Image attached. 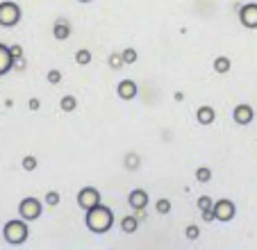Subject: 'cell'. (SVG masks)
<instances>
[{"label": "cell", "mask_w": 257, "mask_h": 250, "mask_svg": "<svg viewBox=\"0 0 257 250\" xmlns=\"http://www.w3.org/2000/svg\"><path fill=\"white\" fill-rule=\"evenodd\" d=\"M84 223H87V227L91 232H96V234H105V232L112 230V225H114V214H112L109 207H105L100 202V205L87 209V218H84Z\"/></svg>", "instance_id": "obj_1"}, {"label": "cell", "mask_w": 257, "mask_h": 250, "mask_svg": "<svg viewBox=\"0 0 257 250\" xmlns=\"http://www.w3.org/2000/svg\"><path fill=\"white\" fill-rule=\"evenodd\" d=\"M3 234H5V241L10 245L25 243V239H28V234H30L28 221H25V218H14V221L5 223V227H3Z\"/></svg>", "instance_id": "obj_2"}, {"label": "cell", "mask_w": 257, "mask_h": 250, "mask_svg": "<svg viewBox=\"0 0 257 250\" xmlns=\"http://www.w3.org/2000/svg\"><path fill=\"white\" fill-rule=\"evenodd\" d=\"M125 166H127V169H130V171L139 169V157H137L135 153H130V155H127V157H125Z\"/></svg>", "instance_id": "obj_25"}, {"label": "cell", "mask_w": 257, "mask_h": 250, "mask_svg": "<svg viewBox=\"0 0 257 250\" xmlns=\"http://www.w3.org/2000/svg\"><path fill=\"white\" fill-rule=\"evenodd\" d=\"M78 3H91V0H78Z\"/></svg>", "instance_id": "obj_31"}, {"label": "cell", "mask_w": 257, "mask_h": 250, "mask_svg": "<svg viewBox=\"0 0 257 250\" xmlns=\"http://www.w3.org/2000/svg\"><path fill=\"white\" fill-rule=\"evenodd\" d=\"M21 16H23V12H21V7L16 5V3H12V0L0 3V25H3V28H14V25H19Z\"/></svg>", "instance_id": "obj_3"}, {"label": "cell", "mask_w": 257, "mask_h": 250, "mask_svg": "<svg viewBox=\"0 0 257 250\" xmlns=\"http://www.w3.org/2000/svg\"><path fill=\"white\" fill-rule=\"evenodd\" d=\"M137 82L135 80H121L118 82V96L123 98V100H132V98L137 96Z\"/></svg>", "instance_id": "obj_11"}, {"label": "cell", "mask_w": 257, "mask_h": 250, "mask_svg": "<svg viewBox=\"0 0 257 250\" xmlns=\"http://www.w3.org/2000/svg\"><path fill=\"white\" fill-rule=\"evenodd\" d=\"M214 214H216L218 221L228 223V221H232V218H234V214H237V207H234L232 200H228V198H221V200L214 202Z\"/></svg>", "instance_id": "obj_6"}, {"label": "cell", "mask_w": 257, "mask_h": 250, "mask_svg": "<svg viewBox=\"0 0 257 250\" xmlns=\"http://www.w3.org/2000/svg\"><path fill=\"white\" fill-rule=\"evenodd\" d=\"M75 62H78L80 66H87V64H91V53H89L87 48L78 50V53H75Z\"/></svg>", "instance_id": "obj_17"}, {"label": "cell", "mask_w": 257, "mask_h": 250, "mask_svg": "<svg viewBox=\"0 0 257 250\" xmlns=\"http://www.w3.org/2000/svg\"><path fill=\"white\" fill-rule=\"evenodd\" d=\"M48 82L50 84H59V82H62V71H57V68L48 71Z\"/></svg>", "instance_id": "obj_26"}, {"label": "cell", "mask_w": 257, "mask_h": 250, "mask_svg": "<svg viewBox=\"0 0 257 250\" xmlns=\"http://www.w3.org/2000/svg\"><path fill=\"white\" fill-rule=\"evenodd\" d=\"M196 180H198V182H209V180H212V171H209L207 166H200V169L196 171Z\"/></svg>", "instance_id": "obj_19"}, {"label": "cell", "mask_w": 257, "mask_h": 250, "mask_svg": "<svg viewBox=\"0 0 257 250\" xmlns=\"http://www.w3.org/2000/svg\"><path fill=\"white\" fill-rule=\"evenodd\" d=\"M212 207H214V200L209 196H200L198 198V209H200V212H205V209H212Z\"/></svg>", "instance_id": "obj_23"}, {"label": "cell", "mask_w": 257, "mask_h": 250, "mask_svg": "<svg viewBox=\"0 0 257 250\" xmlns=\"http://www.w3.org/2000/svg\"><path fill=\"white\" fill-rule=\"evenodd\" d=\"M53 34H55V39H57V41H64V39H68V34H71V25H68V21H64V19L55 21Z\"/></svg>", "instance_id": "obj_13"}, {"label": "cell", "mask_w": 257, "mask_h": 250, "mask_svg": "<svg viewBox=\"0 0 257 250\" xmlns=\"http://www.w3.org/2000/svg\"><path fill=\"white\" fill-rule=\"evenodd\" d=\"M41 202L37 200V198H23V200L19 202V214L21 218H25V221H37V218L41 216Z\"/></svg>", "instance_id": "obj_4"}, {"label": "cell", "mask_w": 257, "mask_h": 250, "mask_svg": "<svg viewBox=\"0 0 257 250\" xmlns=\"http://www.w3.org/2000/svg\"><path fill=\"white\" fill-rule=\"evenodd\" d=\"M155 209H157V214L166 216V214L171 212V200H169V198H160V200H157V205H155Z\"/></svg>", "instance_id": "obj_18"}, {"label": "cell", "mask_w": 257, "mask_h": 250, "mask_svg": "<svg viewBox=\"0 0 257 250\" xmlns=\"http://www.w3.org/2000/svg\"><path fill=\"white\" fill-rule=\"evenodd\" d=\"M214 218H216V214H214V207H212V209H205V212H203V221L205 223H212Z\"/></svg>", "instance_id": "obj_28"}, {"label": "cell", "mask_w": 257, "mask_h": 250, "mask_svg": "<svg viewBox=\"0 0 257 250\" xmlns=\"http://www.w3.org/2000/svg\"><path fill=\"white\" fill-rule=\"evenodd\" d=\"M123 64H125V62H123V55L121 53H112V55H109V66H112L114 71H116V68H121Z\"/></svg>", "instance_id": "obj_20"}, {"label": "cell", "mask_w": 257, "mask_h": 250, "mask_svg": "<svg viewBox=\"0 0 257 250\" xmlns=\"http://www.w3.org/2000/svg\"><path fill=\"white\" fill-rule=\"evenodd\" d=\"M214 71L216 73H228L230 71V59L228 57H216L214 59Z\"/></svg>", "instance_id": "obj_15"}, {"label": "cell", "mask_w": 257, "mask_h": 250, "mask_svg": "<svg viewBox=\"0 0 257 250\" xmlns=\"http://www.w3.org/2000/svg\"><path fill=\"white\" fill-rule=\"evenodd\" d=\"M239 23L250 30L257 28V3H248V5H243L239 10Z\"/></svg>", "instance_id": "obj_7"}, {"label": "cell", "mask_w": 257, "mask_h": 250, "mask_svg": "<svg viewBox=\"0 0 257 250\" xmlns=\"http://www.w3.org/2000/svg\"><path fill=\"white\" fill-rule=\"evenodd\" d=\"M10 50H12V55H14V59L23 57V48H21L19 44H16V46H10Z\"/></svg>", "instance_id": "obj_29"}, {"label": "cell", "mask_w": 257, "mask_h": 250, "mask_svg": "<svg viewBox=\"0 0 257 250\" xmlns=\"http://www.w3.org/2000/svg\"><path fill=\"white\" fill-rule=\"evenodd\" d=\"M137 227H139V221H137V216H125L121 221V230L125 232V234H135Z\"/></svg>", "instance_id": "obj_14"}, {"label": "cell", "mask_w": 257, "mask_h": 250, "mask_svg": "<svg viewBox=\"0 0 257 250\" xmlns=\"http://www.w3.org/2000/svg\"><path fill=\"white\" fill-rule=\"evenodd\" d=\"M78 205L82 207L84 212H87V209H91V207H96V205H100V191H98L96 187H84V189H80V193H78Z\"/></svg>", "instance_id": "obj_5"}, {"label": "cell", "mask_w": 257, "mask_h": 250, "mask_svg": "<svg viewBox=\"0 0 257 250\" xmlns=\"http://www.w3.org/2000/svg\"><path fill=\"white\" fill-rule=\"evenodd\" d=\"M37 164H39V162H37V157H34V155H25V157H23V169L25 171H34V169H37Z\"/></svg>", "instance_id": "obj_22"}, {"label": "cell", "mask_w": 257, "mask_h": 250, "mask_svg": "<svg viewBox=\"0 0 257 250\" xmlns=\"http://www.w3.org/2000/svg\"><path fill=\"white\" fill-rule=\"evenodd\" d=\"M39 107H41V102L37 100V98H30V109H32V111H37V109H39Z\"/></svg>", "instance_id": "obj_30"}, {"label": "cell", "mask_w": 257, "mask_h": 250, "mask_svg": "<svg viewBox=\"0 0 257 250\" xmlns=\"http://www.w3.org/2000/svg\"><path fill=\"white\" fill-rule=\"evenodd\" d=\"M121 55H123V62H125V64H135V62H137V57H139L135 48H125Z\"/></svg>", "instance_id": "obj_21"}, {"label": "cell", "mask_w": 257, "mask_h": 250, "mask_svg": "<svg viewBox=\"0 0 257 250\" xmlns=\"http://www.w3.org/2000/svg\"><path fill=\"white\" fill-rule=\"evenodd\" d=\"M59 200H62V198H59V193H57V191H48V193H46V202H48L50 207L59 205Z\"/></svg>", "instance_id": "obj_27"}, {"label": "cell", "mask_w": 257, "mask_h": 250, "mask_svg": "<svg viewBox=\"0 0 257 250\" xmlns=\"http://www.w3.org/2000/svg\"><path fill=\"white\" fill-rule=\"evenodd\" d=\"M59 107H62L64 111H73L78 107V100H75V96H64L62 100H59Z\"/></svg>", "instance_id": "obj_16"}, {"label": "cell", "mask_w": 257, "mask_h": 250, "mask_svg": "<svg viewBox=\"0 0 257 250\" xmlns=\"http://www.w3.org/2000/svg\"><path fill=\"white\" fill-rule=\"evenodd\" d=\"M185 234H187V239H189V241H196V239H198V234H200V227L191 223V225H187Z\"/></svg>", "instance_id": "obj_24"}, {"label": "cell", "mask_w": 257, "mask_h": 250, "mask_svg": "<svg viewBox=\"0 0 257 250\" xmlns=\"http://www.w3.org/2000/svg\"><path fill=\"white\" fill-rule=\"evenodd\" d=\"M232 118H234V123H237V125H248L252 118H255V111H252L250 105H246V102H243V105L234 107Z\"/></svg>", "instance_id": "obj_9"}, {"label": "cell", "mask_w": 257, "mask_h": 250, "mask_svg": "<svg viewBox=\"0 0 257 250\" xmlns=\"http://www.w3.org/2000/svg\"><path fill=\"white\" fill-rule=\"evenodd\" d=\"M196 118H198L200 125H212L214 118H216V111H214V107H198V111H196Z\"/></svg>", "instance_id": "obj_12"}, {"label": "cell", "mask_w": 257, "mask_h": 250, "mask_svg": "<svg viewBox=\"0 0 257 250\" xmlns=\"http://www.w3.org/2000/svg\"><path fill=\"white\" fill-rule=\"evenodd\" d=\"M14 55H12L10 46L0 44V75H5V73H10L12 68H14Z\"/></svg>", "instance_id": "obj_10"}, {"label": "cell", "mask_w": 257, "mask_h": 250, "mask_svg": "<svg viewBox=\"0 0 257 250\" xmlns=\"http://www.w3.org/2000/svg\"><path fill=\"white\" fill-rule=\"evenodd\" d=\"M127 202L135 212H144L146 207H148V193L144 189H132L130 196H127Z\"/></svg>", "instance_id": "obj_8"}]
</instances>
